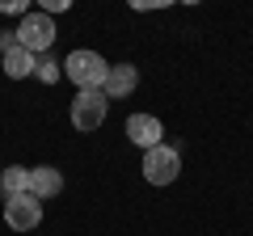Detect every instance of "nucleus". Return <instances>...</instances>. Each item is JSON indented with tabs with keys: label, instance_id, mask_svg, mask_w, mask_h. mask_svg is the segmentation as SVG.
<instances>
[{
	"label": "nucleus",
	"instance_id": "obj_9",
	"mask_svg": "<svg viewBox=\"0 0 253 236\" xmlns=\"http://www.w3.org/2000/svg\"><path fill=\"white\" fill-rule=\"evenodd\" d=\"M34 72H38V55H30L26 46H17V51L4 55V76H9V80H26V76H34Z\"/></svg>",
	"mask_w": 253,
	"mask_h": 236
},
{
	"label": "nucleus",
	"instance_id": "obj_2",
	"mask_svg": "<svg viewBox=\"0 0 253 236\" xmlns=\"http://www.w3.org/2000/svg\"><path fill=\"white\" fill-rule=\"evenodd\" d=\"M106 114H110V97L101 89H81L72 97V127L84 131V135H93L106 122Z\"/></svg>",
	"mask_w": 253,
	"mask_h": 236
},
{
	"label": "nucleus",
	"instance_id": "obj_1",
	"mask_svg": "<svg viewBox=\"0 0 253 236\" xmlns=\"http://www.w3.org/2000/svg\"><path fill=\"white\" fill-rule=\"evenodd\" d=\"M63 76L76 84V89H101L110 76V64L101 59L97 51H89V46H81V51H72L68 59H63Z\"/></svg>",
	"mask_w": 253,
	"mask_h": 236
},
{
	"label": "nucleus",
	"instance_id": "obj_14",
	"mask_svg": "<svg viewBox=\"0 0 253 236\" xmlns=\"http://www.w3.org/2000/svg\"><path fill=\"white\" fill-rule=\"evenodd\" d=\"M42 13L55 17V13H68V0H42Z\"/></svg>",
	"mask_w": 253,
	"mask_h": 236
},
{
	"label": "nucleus",
	"instance_id": "obj_13",
	"mask_svg": "<svg viewBox=\"0 0 253 236\" xmlns=\"http://www.w3.org/2000/svg\"><path fill=\"white\" fill-rule=\"evenodd\" d=\"M17 51V30H0V55Z\"/></svg>",
	"mask_w": 253,
	"mask_h": 236
},
{
	"label": "nucleus",
	"instance_id": "obj_10",
	"mask_svg": "<svg viewBox=\"0 0 253 236\" xmlns=\"http://www.w3.org/2000/svg\"><path fill=\"white\" fill-rule=\"evenodd\" d=\"M26 182H30V169L9 164V169L0 173V194H4V198H13V194H26Z\"/></svg>",
	"mask_w": 253,
	"mask_h": 236
},
{
	"label": "nucleus",
	"instance_id": "obj_5",
	"mask_svg": "<svg viewBox=\"0 0 253 236\" xmlns=\"http://www.w3.org/2000/svg\"><path fill=\"white\" fill-rule=\"evenodd\" d=\"M4 224H9L13 232H34V228L42 224V202L30 198V194H13V198H4Z\"/></svg>",
	"mask_w": 253,
	"mask_h": 236
},
{
	"label": "nucleus",
	"instance_id": "obj_12",
	"mask_svg": "<svg viewBox=\"0 0 253 236\" xmlns=\"http://www.w3.org/2000/svg\"><path fill=\"white\" fill-rule=\"evenodd\" d=\"M0 13H13V17H30V0H0Z\"/></svg>",
	"mask_w": 253,
	"mask_h": 236
},
{
	"label": "nucleus",
	"instance_id": "obj_11",
	"mask_svg": "<svg viewBox=\"0 0 253 236\" xmlns=\"http://www.w3.org/2000/svg\"><path fill=\"white\" fill-rule=\"evenodd\" d=\"M59 72H63V68L59 64H55V59H38V80H42V84H55V80H59Z\"/></svg>",
	"mask_w": 253,
	"mask_h": 236
},
{
	"label": "nucleus",
	"instance_id": "obj_4",
	"mask_svg": "<svg viewBox=\"0 0 253 236\" xmlns=\"http://www.w3.org/2000/svg\"><path fill=\"white\" fill-rule=\"evenodd\" d=\"M51 42H55V17H46V13H30V17H21L17 46H26L30 55H42Z\"/></svg>",
	"mask_w": 253,
	"mask_h": 236
},
{
	"label": "nucleus",
	"instance_id": "obj_7",
	"mask_svg": "<svg viewBox=\"0 0 253 236\" xmlns=\"http://www.w3.org/2000/svg\"><path fill=\"white\" fill-rule=\"evenodd\" d=\"M63 190V173L55 169V164H34L30 169V182H26V194L30 198H55V194Z\"/></svg>",
	"mask_w": 253,
	"mask_h": 236
},
{
	"label": "nucleus",
	"instance_id": "obj_6",
	"mask_svg": "<svg viewBox=\"0 0 253 236\" xmlns=\"http://www.w3.org/2000/svg\"><path fill=\"white\" fill-rule=\"evenodd\" d=\"M126 139L135 148H156V144H165V127H161V118L156 114H131L126 118Z\"/></svg>",
	"mask_w": 253,
	"mask_h": 236
},
{
	"label": "nucleus",
	"instance_id": "obj_3",
	"mask_svg": "<svg viewBox=\"0 0 253 236\" xmlns=\"http://www.w3.org/2000/svg\"><path fill=\"white\" fill-rule=\"evenodd\" d=\"M139 169H144L148 186H169V182H177V173H181V156H177V148L156 144V148L144 152V164Z\"/></svg>",
	"mask_w": 253,
	"mask_h": 236
},
{
	"label": "nucleus",
	"instance_id": "obj_8",
	"mask_svg": "<svg viewBox=\"0 0 253 236\" xmlns=\"http://www.w3.org/2000/svg\"><path fill=\"white\" fill-rule=\"evenodd\" d=\"M135 84H139V72L131 64H110V76H106V84H101V93H106L110 101H123V97L135 93Z\"/></svg>",
	"mask_w": 253,
	"mask_h": 236
}]
</instances>
